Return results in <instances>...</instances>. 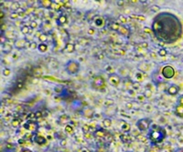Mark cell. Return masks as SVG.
Segmentation results:
<instances>
[{
	"label": "cell",
	"instance_id": "obj_1",
	"mask_svg": "<svg viewBox=\"0 0 183 152\" xmlns=\"http://www.w3.org/2000/svg\"><path fill=\"white\" fill-rule=\"evenodd\" d=\"M152 31L159 40L165 43H173L182 35V25L176 16L162 13L154 18Z\"/></svg>",
	"mask_w": 183,
	"mask_h": 152
},
{
	"label": "cell",
	"instance_id": "obj_2",
	"mask_svg": "<svg viewBox=\"0 0 183 152\" xmlns=\"http://www.w3.org/2000/svg\"><path fill=\"white\" fill-rule=\"evenodd\" d=\"M148 137L152 143H159L166 137V130L158 125H151Z\"/></svg>",
	"mask_w": 183,
	"mask_h": 152
},
{
	"label": "cell",
	"instance_id": "obj_3",
	"mask_svg": "<svg viewBox=\"0 0 183 152\" xmlns=\"http://www.w3.org/2000/svg\"><path fill=\"white\" fill-rule=\"evenodd\" d=\"M80 67H81V65L78 61L70 59L65 64V71L67 74H69V75L73 76V75H76V74L79 73V71H80Z\"/></svg>",
	"mask_w": 183,
	"mask_h": 152
},
{
	"label": "cell",
	"instance_id": "obj_4",
	"mask_svg": "<svg viewBox=\"0 0 183 152\" xmlns=\"http://www.w3.org/2000/svg\"><path fill=\"white\" fill-rule=\"evenodd\" d=\"M151 123H152V120L148 117H144V118H140L136 121V127L140 131H145L150 128L151 127Z\"/></svg>",
	"mask_w": 183,
	"mask_h": 152
},
{
	"label": "cell",
	"instance_id": "obj_5",
	"mask_svg": "<svg viewBox=\"0 0 183 152\" xmlns=\"http://www.w3.org/2000/svg\"><path fill=\"white\" fill-rule=\"evenodd\" d=\"M91 86L94 89H101L104 87V79L101 76H95V77H93Z\"/></svg>",
	"mask_w": 183,
	"mask_h": 152
},
{
	"label": "cell",
	"instance_id": "obj_6",
	"mask_svg": "<svg viewBox=\"0 0 183 152\" xmlns=\"http://www.w3.org/2000/svg\"><path fill=\"white\" fill-rule=\"evenodd\" d=\"M23 128L30 132H36L39 129V124L36 121H33L31 119H28L23 124Z\"/></svg>",
	"mask_w": 183,
	"mask_h": 152
},
{
	"label": "cell",
	"instance_id": "obj_7",
	"mask_svg": "<svg viewBox=\"0 0 183 152\" xmlns=\"http://www.w3.org/2000/svg\"><path fill=\"white\" fill-rule=\"evenodd\" d=\"M161 74L166 79H170L175 76V69L171 66H165L161 70Z\"/></svg>",
	"mask_w": 183,
	"mask_h": 152
},
{
	"label": "cell",
	"instance_id": "obj_8",
	"mask_svg": "<svg viewBox=\"0 0 183 152\" xmlns=\"http://www.w3.org/2000/svg\"><path fill=\"white\" fill-rule=\"evenodd\" d=\"M108 81L112 86L117 87L121 83V77L120 76L116 74V73H113V74H110L108 76Z\"/></svg>",
	"mask_w": 183,
	"mask_h": 152
},
{
	"label": "cell",
	"instance_id": "obj_9",
	"mask_svg": "<svg viewBox=\"0 0 183 152\" xmlns=\"http://www.w3.org/2000/svg\"><path fill=\"white\" fill-rule=\"evenodd\" d=\"M28 41L26 38H19V39H17L14 42V47H15L18 50H22L27 48V46H28Z\"/></svg>",
	"mask_w": 183,
	"mask_h": 152
},
{
	"label": "cell",
	"instance_id": "obj_10",
	"mask_svg": "<svg viewBox=\"0 0 183 152\" xmlns=\"http://www.w3.org/2000/svg\"><path fill=\"white\" fill-rule=\"evenodd\" d=\"M178 91H179L178 87L174 85V84L169 86V87H168V89H167V93H168V95H169V96H176L178 93Z\"/></svg>",
	"mask_w": 183,
	"mask_h": 152
},
{
	"label": "cell",
	"instance_id": "obj_11",
	"mask_svg": "<svg viewBox=\"0 0 183 152\" xmlns=\"http://www.w3.org/2000/svg\"><path fill=\"white\" fill-rule=\"evenodd\" d=\"M33 140H34V142H36L39 145H44L47 143V139H46L45 137H43V136H41V135H38V134L34 135Z\"/></svg>",
	"mask_w": 183,
	"mask_h": 152
},
{
	"label": "cell",
	"instance_id": "obj_12",
	"mask_svg": "<svg viewBox=\"0 0 183 152\" xmlns=\"http://www.w3.org/2000/svg\"><path fill=\"white\" fill-rule=\"evenodd\" d=\"M67 16L64 15V14H60V16H59V18H57V20H56V22H57V25L60 26V27H62V26H64L67 23Z\"/></svg>",
	"mask_w": 183,
	"mask_h": 152
},
{
	"label": "cell",
	"instance_id": "obj_13",
	"mask_svg": "<svg viewBox=\"0 0 183 152\" xmlns=\"http://www.w3.org/2000/svg\"><path fill=\"white\" fill-rule=\"evenodd\" d=\"M175 114L177 117H183V104L178 103L175 107Z\"/></svg>",
	"mask_w": 183,
	"mask_h": 152
},
{
	"label": "cell",
	"instance_id": "obj_14",
	"mask_svg": "<svg viewBox=\"0 0 183 152\" xmlns=\"http://www.w3.org/2000/svg\"><path fill=\"white\" fill-rule=\"evenodd\" d=\"M52 2L53 1H51V0H40V1H39L40 7L43 8H47V9L48 8H51Z\"/></svg>",
	"mask_w": 183,
	"mask_h": 152
},
{
	"label": "cell",
	"instance_id": "obj_15",
	"mask_svg": "<svg viewBox=\"0 0 183 152\" xmlns=\"http://www.w3.org/2000/svg\"><path fill=\"white\" fill-rule=\"evenodd\" d=\"M13 49V46L9 43H5L2 45V52L4 54H8L12 51Z\"/></svg>",
	"mask_w": 183,
	"mask_h": 152
},
{
	"label": "cell",
	"instance_id": "obj_16",
	"mask_svg": "<svg viewBox=\"0 0 183 152\" xmlns=\"http://www.w3.org/2000/svg\"><path fill=\"white\" fill-rule=\"evenodd\" d=\"M83 116L87 118H91V117H93V115H94V112H93V110L91 108V107H85L83 111Z\"/></svg>",
	"mask_w": 183,
	"mask_h": 152
},
{
	"label": "cell",
	"instance_id": "obj_17",
	"mask_svg": "<svg viewBox=\"0 0 183 152\" xmlns=\"http://www.w3.org/2000/svg\"><path fill=\"white\" fill-rule=\"evenodd\" d=\"M64 49H65V51L68 53H73L74 51H75V45H74L73 43L67 42L66 43Z\"/></svg>",
	"mask_w": 183,
	"mask_h": 152
},
{
	"label": "cell",
	"instance_id": "obj_18",
	"mask_svg": "<svg viewBox=\"0 0 183 152\" xmlns=\"http://www.w3.org/2000/svg\"><path fill=\"white\" fill-rule=\"evenodd\" d=\"M118 33L121 34V35L125 36V37H126V36H128L129 34H130V30H129V28H126L125 26L121 25L120 28H119V30H118Z\"/></svg>",
	"mask_w": 183,
	"mask_h": 152
},
{
	"label": "cell",
	"instance_id": "obj_19",
	"mask_svg": "<svg viewBox=\"0 0 183 152\" xmlns=\"http://www.w3.org/2000/svg\"><path fill=\"white\" fill-rule=\"evenodd\" d=\"M93 135L95 137H105L106 132H105V130L102 129V128H98V129H96L95 131L93 133Z\"/></svg>",
	"mask_w": 183,
	"mask_h": 152
},
{
	"label": "cell",
	"instance_id": "obj_20",
	"mask_svg": "<svg viewBox=\"0 0 183 152\" xmlns=\"http://www.w3.org/2000/svg\"><path fill=\"white\" fill-rule=\"evenodd\" d=\"M38 50L40 53H45L48 51V45L46 43H40L38 47Z\"/></svg>",
	"mask_w": 183,
	"mask_h": 152
},
{
	"label": "cell",
	"instance_id": "obj_21",
	"mask_svg": "<svg viewBox=\"0 0 183 152\" xmlns=\"http://www.w3.org/2000/svg\"><path fill=\"white\" fill-rule=\"evenodd\" d=\"M103 127H105V128H108V127H110L112 126V119L109 118V117H105V118H103Z\"/></svg>",
	"mask_w": 183,
	"mask_h": 152
},
{
	"label": "cell",
	"instance_id": "obj_22",
	"mask_svg": "<svg viewBox=\"0 0 183 152\" xmlns=\"http://www.w3.org/2000/svg\"><path fill=\"white\" fill-rule=\"evenodd\" d=\"M20 31L22 33L23 35H28L30 33V27L27 25H23L21 28H20Z\"/></svg>",
	"mask_w": 183,
	"mask_h": 152
},
{
	"label": "cell",
	"instance_id": "obj_23",
	"mask_svg": "<svg viewBox=\"0 0 183 152\" xmlns=\"http://www.w3.org/2000/svg\"><path fill=\"white\" fill-rule=\"evenodd\" d=\"M20 8V4L17 1H14V2L11 3V5H10V9L12 10V11H18V9Z\"/></svg>",
	"mask_w": 183,
	"mask_h": 152
},
{
	"label": "cell",
	"instance_id": "obj_24",
	"mask_svg": "<svg viewBox=\"0 0 183 152\" xmlns=\"http://www.w3.org/2000/svg\"><path fill=\"white\" fill-rule=\"evenodd\" d=\"M121 129L123 130L124 132H129L131 129V125L128 124L127 122H125L122 126H121Z\"/></svg>",
	"mask_w": 183,
	"mask_h": 152
},
{
	"label": "cell",
	"instance_id": "obj_25",
	"mask_svg": "<svg viewBox=\"0 0 183 152\" xmlns=\"http://www.w3.org/2000/svg\"><path fill=\"white\" fill-rule=\"evenodd\" d=\"M94 24H95V26L97 27V28H101V27H103V19L102 18H96L95 19H94Z\"/></svg>",
	"mask_w": 183,
	"mask_h": 152
},
{
	"label": "cell",
	"instance_id": "obj_26",
	"mask_svg": "<svg viewBox=\"0 0 183 152\" xmlns=\"http://www.w3.org/2000/svg\"><path fill=\"white\" fill-rule=\"evenodd\" d=\"M64 130L67 134H72L74 132V129H73V127L70 124H67L64 127Z\"/></svg>",
	"mask_w": 183,
	"mask_h": 152
},
{
	"label": "cell",
	"instance_id": "obj_27",
	"mask_svg": "<svg viewBox=\"0 0 183 152\" xmlns=\"http://www.w3.org/2000/svg\"><path fill=\"white\" fill-rule=\"evenodd\" d=\"M120 138H121V140H122L124 143H126V142H129V141H131V137L129 136V135H127V134L121 135Z\"/></svg>",
	"mask_w": 183,
	"mask_h": 152
},
{
	"label": "cell",
	"instance_id": "obj_28",
	"mask_svg": "<svg viewBox=\"0 0 183 152\" xmlns=\"http://www.w3.org/2000/svg\"><path fill=\"white\" fill-rule=\"evenodd\" d=\"M19 126H20V119H18V118H13L11 120V127L17 128Z\"/></svg>",
	"mask_w": 183,
	"mask_h": 152
},
{
	"label": "cell",
	"instance_id": "obj_29",
	"mask_svg": "<svg viewBox=\"0 0 183 152\" xmlns=\"http://www.w3.org/2000/svg\"><path fill=\"white\" fill-rule=\"evenodd\" d=\"M120 27H121V25H120V24H119V23H117V22H114V23H112V24H111L110 28H111V29H112V30H114V31H117V32H118V30H119Z\"/></svg>",
	"mask_w": 183,
	"mask_h": 152
},
{
	"label": "cell",
	"instance_id": "obj_30",
	"mask_svg": "<svg viewBox=\"0 0 183 152\" xmlns=\"http://www.w3.org/2000/svg\"><path fill=\"white\" fill-rule=\"evenodd\" d=\"M38 47H39V45L36 42H28V46H27V48H29V49H31V50L38 49Z\"/></svg>",
	"mask_w": 183,
	"mask_h": 152
},
{
	"label": "cell",
	"instance_id": "obj_31",
	"mask_svg": "<svg viewBox=\"0 0 183 152\" xmlns=\"http://www.w3.org/2000/svg\"><path fill=\"white\" fill-rule=\"evenodd\" d=\"M61 7H62V5H60L57 2H54V1L52 2V5H51V8L53 10H55V11H60Z\"/></svg>",
	"mask_w": 183,
	"mask_h": 152
},
{
	"label": "cell",
	"instance_id": "obj_32",
	"mask_svg": "<svg viewBox=\"0 0 183 152\" xmlns=\"http://www.w3.org/2000/svg\"><path fill=\"white\" fill-rule=\"evenodd\" d=\"M167 53H168L167 49H166L165 48H162L158 51V55L159 56V57H166Z\"/></svg>",
	"mask_w": 183,
	"mask_h": 152
},
{
	"label": "cell",
	"instance_id": "obj_33",
	"mask_svg": "<svg viewBox=\"0 0 183 152\" xmlns=\"http://www.w3.org/2000/svg\"><path fill=\"white\" fill-rule=\"evenodd\" d=\"M39 40L40 41V43H45L48 40V36L46 35V34H41L39 37Z\"/></svg>",
	"mask_w": 183,
	"mask_h": 152
},
{
	"label": "cell",
	"instance_id": "obj_34",
	"mask_svg": "<svg viewBox=\"0 0 183 152\" xmlns=\"http://www.w3.org/2000/svg\"><path fill=\"white\" fill-rule=\"evenodd\" d=\"M2 74L4 77H8V76L11 74V69L10 68H8V67H5L4 69H3L2 71Z\"/></svg>",
	"mask_w": 183,
	"mask_h": 152
},
{
	"label": "cell",
	"instance_id": "obj_35",
	"mask_svg": "<svg viewBox=\"0 0 183 152\" xmlns=\"http://www.w3.org/2000/svg\"><path fill=\"white\" fill-rule=\"evenodd\" d=\"M59 119L61 120L62 122H68V121L70 120V117H69V116H68V115L63 114V115H61L60 117H59Z\"/></svg>",
	"mask_w": 183,
	"mask_h": 152
},
{
	"label": "cell",
	"instance_id": "obj_36",
	"mask_svg": "<svg viewBox=\"0 0 183 152\" xmlns=\"http://www.w3.org/2000/svg\"><path fill=\"white\" fill-rule=\"evenodd\" d=\"M150 10L152 12H155V13H158L159 10H160V7H158V5H153L150 7Z\"/></svg>",
	"mask_w": 183,
	"mask_h": 152
},
{
	"label": "cell",
	"instance_id": "obj_37",
	"mask_svg": "<svg viewBox=\"0 0 183 152\" xmlns=\"http://www.w3.org/2000/svg\"><path fill=\"white\" fill-rule=\"evenodd\" d=\"M118 19L120 20V22H121V24H125V23L127 22V18H125V16H123V15H120L119 17H118Z\"/></svg>",
	"mask_w": 183,
	"mask_h": 152
},
{
	"label": "cell",
	"instance_id": "obj_38",
	"mask_svg": "<svg viewBox=\"0 0 183 152\" xmlns=\"http://www.w3.org/2000/svg\"><path fill=\"white\" fill-rule=\"evenodd\" d=\"M144 96H145V97H147V98H149V97L152 96V91H151L150 89H145V91H144Z\"/></svg>",
	"mask_w": 183,
	"mask_h": 152
},
{
	"label": "cell",
	"instance_id": "obj_39",
	"mask_svg": "<svg viewBox=\"0 0 183 152\" xmlns=\"http://www.w3.org/2000/svg\"><path fill=\"white\" fill-rule=\"evenodd\" d=\"M34 70H35V71L33 72V74H34L35 77H39V76H40V74H41V69H40V67H36Z\"/></svg>",
	"mask_w": 183,
	"mask_h": 152
},
{
	"label": "cell",
	"instance_id": "obj_40",
	"mask_svg": "<svg viewBox=\"0 0 183 152\" xmlns=\"http://www.w3.org/2000/svg\"><path fill=\"white\" fill-rule=\"evenodd\" d=\"M29 27H30V28H36L37 27H38V23L36 22L35 20H32V21H30V24H29Z\"/></svg>",
	"mask_w": 183,
	"mask_h": 152
},
{
	"label": "cell",
	"instance_id": "obj_41",
	"mask_svg": "<svg viewBox=\"0 0 183 152\" xmlns=\"http://www.w3.org/2000/svg\"><path fill=\"white\" fill-rule=\"evenodd\" d=\"M135 78H136V80H138V81H142V80H143V75H142L140 72H137L135 74Z\"/></svg>",
	"mask_w": 183,
	"mask_h": 152
},
{
	"label": "cell",
	"instance_id": "obj_42",
	"mask_svg": "<svg viewBox=\"0 0 183 152\" xmlns=\"http://www.w3.org/2000/svg\"><path fill=\"white\" fill-rule=\"evenodd\" d=\"M43 117L42 111H40V110L36 111L35 112V118H40V117Z\"/></svg>",
	"mask_w": 183,
	"mask_h": 152
},
{
	"label": "cell",
	"instance_id": "obj_43",
	"mask_svg": "<svg viewBox=\"0 0 183 152\" xmlns=\"http://www.w3.org/2000/svg\"><path fill=\"white\" fill-rule=\"evenodd\" d=\"M83 130L84 133H88L89 131H90V127L88 126V125H84L83 127Z\"/></svg>",
	"mask_w": 183,
	"mask_h": 152
},
{
	"label": "cell",
	"instance_id": "obj_44",
	"mask_svg": "<svg viewBox=\"0 0 183 152\" xmlns=\"http://www.w3.org/2000/svg\"><path fill=\"white\" fill-rule=\"evenodd\" d=\"M54 91H55V93H57V94H60V93H61V91H62V87H54Z\"/></svg>",
	"mask_w": 183,
	"mask_h": 152
},
{
	"label": "cell",
	"instance_id": "obj_45",
	"mask_svg": "<svg viewBox=\"0 0 183 152\" xmlns=\"http://www.w3.org/2000/svg\"><path fill=\"white\" fill-rule=\"evenodd\" d=\"M18 16H19L18 13H13V14L10 15V18H12V19H17V18H18Z\"/></svg>",
	"mask_w": 183,
	"mask_h": 152
},
{
	"label": "cell",
	"instance_id": "obj_46",
	"mask_svg": "<svg viewBox=\"0 0 183 152\" xmlns=\"http://www.w3.org/2000/svg\"><path fill=\"white\" fill-rule=\"evenodd\" d=\"M133 18H137V19H139L140 21H142V20H145V17H144V16H132Z\"/></svg>",
	"mask_w": 183,
	"mask_h": 152
},
{
	"label": "cell",
	"instance_id": "obj_47",
	"mask_svg": "<svg viewBox=\"0 0 183 152\" xmlns=\"http://www.w3.org/2000/svg\"><path fill=\"white\" fill-rule=\"evenodd\" d=\"M62 7H64V8H70V2H68V1H66V2H63Z\"/></svg>",
	"mask_w": 183,
	"mask_h": 152
},
{
	"label": "cell",
	"instance_id": "obj_48",
	"mask_svg": "<svg viewBox=\"0 0 183 152\" xmlns=\"http://www.w3.org/2000/svg\"><path fill=\"white\" fill-rule=\"evenodd\" d=\"M94 32H95V31H94V28H90L88 29V34H89V35H93Z\"/></svg>",
	"mask_w": 183,
	"mask_h": 152
},
{
	"label": "cell",
	"instance_id": "obj_49",
	"mask_svg": "<svg viewBox=\"0 0 183 152\" xmlns=\"http://www.w3.org/2000/svg\"><path fill=\"white\" fill-rule=\"evenodd\" d=\"M23 83L22 82H18V84H17V88H18V89H21V88H22L23 87Z\"/></svg>",
	"mask_w": 183,
	"mask_h": 152
},
{
	"label": "cell",
	"instance_id": "obj_50",
	"mask_svg": "<svg viewBox=\"0 0 183 152\" xmlns=\"http://www.w3.org/2000/svg\"><path fill=\"white\" fill-rule=\"evenodd\" d=\"M19 152H32L30 149H28V148H26V147H24V148H22V149L20 150Z\"/></svg>",
	"mask_w": 183,
	"mask_h": 152
},
{
	"label": "cell",
	"instance_id": "obj_51",
	"mask_svg": "<svg viewBox=\"0 0 183 152\" xmlns=\"http://www.w3.org/2000/svg\"><path fill=\"white\" fill-rule=\"evenodd\" d=\"M124 1H120V0H118V1H116V4H117L119 7H121V6H124Z\"/></svg>",
	"mask_w": 183,
	"mask_h": 152
},
{
	"label": "cell",
	"instance_id": "obj_52",
	"mask_svg": "<svg viewBox=\"0 0 183 152\" xmlns=\"http://www.w3.org/2000/svg\"><path fill=\"white\" fill-rule=\"evenodd\" d=\"M136 97H137L138 100H143L144 98H145V96H144V95H140V96H137Z\"/></svg>",
	"mask_w": 183,
	"mask_h": 152
},
{
	"label": "cell",
	"instance_id": "obj_53",
	"mask_svg": "<svg viewBox=\"0 0 183 152\" xmlns=\"http://www.w3.org/2000/svg\"><path fill=\"white\" fill-rule=\"evenodd\" d=\"M150 31H151V30L149 29V28H148V27H145V28H144V32H147V33H150Z\"/></svg>",
	"mask_w": 183,
	"mask_h": 152
},
{
	"label": "cell",
	"instance_id": "obj_54",
	"mask_svg": "<svg viewBox=\"0 0 183 152\" xmlns=\"http://www.w3.org/2000/svg\"><path fill=\"white\" fill-rule=\"evenodd\" d=\"M7 147L8 148H12V147H14V145L12 143H8V144H7Z\"/></svg>",
	"mask_w": 183,
	"mask_h": 152
},
{
	"label": "cell",
	"instance_id": "obj_55",
	"mask_svg": "<svg viewBox=\"0 0 183 152\" xmlns=\"http://www.w3.org/2000/svg\"><path fill=\"white\" fill-rule=\"evenodd\" d=\"M80 152H90V151H89V150H88L87 148L83 147V148H82V149L80 150Z\"/></svg>",
	"mask_w": 183,
	"mask_h": 152
},
{
	"label": "cell",
	"instance_id": "obj_56",
	"mask_svg": "<svg viewBox=\"0 0 183 152\" xmlns=\"http://www.w3.org/2000/svg\"><path fill=\"white\" fill-rule=\"evenodd\" d=\"M60 145H61V146H65V145H66V140H65V138H64L63 140H61V142H60Z\"/></svg>",
	"mask_w": 183,
	"mask_h": 152
},
{
	"label": "cell",
	"instance_id": "obj_57",
	"mask_svg": "<svg viewBox=\"0 0 183 152\" xmlns=\"http://www.w3.org/2000/svg\"><path fill=\"white\" fill-rule=\"evenodd\" d=\"M178 103H181V104H183V96H181V97H179V99H178Z\"/></svg>",
	"mask_w": 183,
	"mask_h": 152
},
{
	"label": "cell",
	"instance_id": "obj_58",
	"mask_svg": "<svg viewBox=\"0 0 183 152\" xmlns=\"http://www.w3.org/2000/svg\"><path fill=\"white\" fill-rule=\"evenodd\" d=\"M126 107H127V108H132V104H131V103H127V104H126Z\"/></svg>",
	"mask_w": 183,
	"mask_h": 152
},
{
	"label": "cell",
	"instance_id": "obj_59",
	"mask_svg": "<svg viewBox=\"0 0 183 152\" xmlns=\"http://www.w3.org/2000/svg\"><path fill=\"white\" fill-rule=\"evenodd\" d=\"M129 94H130L131 96H134L135 94H134V90H129Z\"/></svg>",
	"mask_w": 183,
	"mask_h": 152
},
{
	"label": "cell",
	"instance_id": "obj_60",
	"mask_svg": "<svg viewBox=\"0 0 183 152\" xmlns=\"http://www.w3.org/2000/svg\"><path fill=\"white\" fill-rule=\"evenodd\" d=\"M126 152H130V151H126Z\"/></svg>",
	"mask_w": 183,
	"mask_h": 152
}]
</instances>
